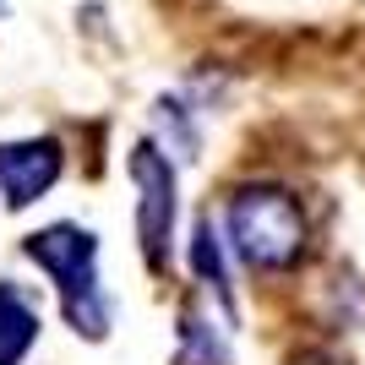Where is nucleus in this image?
<instances>
[{"label":"nucleus","instance_id":"f257e3e1","mask_svg":"<svg viewBox=\"0 0 365 365\" xmlns=\"http://www.w3.org/2000/svg\"><path fill=\"white\" fill-rule=\"evenodd\" d=\"M224 245L251 273H289V267H300L305 245H311V218L289 185H235L224 202Z\"/></svg>","mask_w":365,"mask_h":365},{"label":"nucleus","instance_id":"f03ea898","mask_svg":"<svg viewBox=\"0 0 365 365\" xmlns=\"http://www.w3.org/2000/svg\"><path fill=\"white\" fill-rule=\"evenodd\" d=\"M22 257H28L33 267H44V278L55 284L71 333L88 338V344H104L115 311H109V294H104V284H98V235H93L88 224L61 218V224L33 229L28 240H22Z\"/></svg>","mask_w":365,"mask_h":365},{"label":"nucleus","instance_id":"7ed1b4c3","mask_svg":"<svg viewBox=\"0 0 365 365\" xmlns=\"http://www.w3.org/2000/svg\"><path fill=\"white\" fill-rule=\"evenodd\" d=\"M131 185H137V240H142V262L153 273H169L175 257V164L164 148L137 142L131 148Z\"/></svg>","mask_w":365,"mask_h":365},{"label":"nucleus","instance_id":"20e7f679","mask_svg":"<svg viewBox=\"0 0 365 365\" xmlns=\"http://www.w3.org/2000/svg\"><path fill=\"white\" fill-rule=\"evenodd\" d=\"M66 175V148L55 137H22L0 142V202L6 213H28L33 202H44Z\"/></svg>","mask_w":365,"mask_h":365},{"label":"nucleus","instance_id":"39448f33","mask_svg":"<svg viewBox=\"0 0 365 365\" xmlns=\"http://www.w3.org/2000/svg\"><path fill=\"white\" fill-rule=\"evenodd\" d=\"M38 344V311L11 278H0V365H22Z\"/></svg>","mask_w":365,"mask_h":365},{"label":"nucleus","instance_id":"423d86ee","mask_svg":"<svg viewBox=\"0 0 365 365\" xmlns=\"http://www.w3.org/2000/svg\"><path fill=\"white\" fill-rule=\"evenodd\" d=\"M180 365H229V327H213L207 305H185V317H180Z\"/></svg>","mask_w":365,"mask_h":365},{"label":"nucleus","instance_id":"0eeeda50","mask_svg":"<svg viewBox=\"0 0 365 365\" xmlns=\"http://www.w3.org/2000/svg\"><path fill=\"white\" fill-rule=\"evenodd\" d=\"M229 245L218 240V229L202 218L197 235H191V273H197V284H207V289L218 294V305H229V262H224Z\"/></svg>","mask_w":365,"mask_h":365},{"label":"nucleus","instance_id":"6e6552de","mask_svg":"<svg viewBox=\"0 0 365 365\" xmlns=\"http://www.w3.org/2000/svg\"><path fill=\"white\" fill-rule=\"evenodd\" d=\"M0 11H6V0H0Z\"/></svg>","mask_w":365,"mask_h":365}]
</instances>
